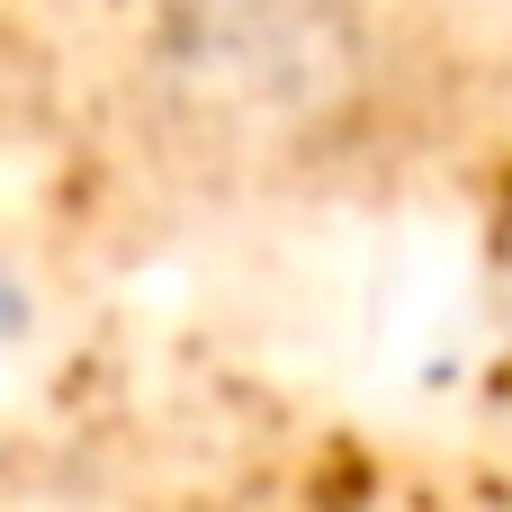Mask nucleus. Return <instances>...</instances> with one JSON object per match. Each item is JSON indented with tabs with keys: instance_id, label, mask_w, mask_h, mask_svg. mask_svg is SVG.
Here are the masks:
<instances>
[{
	"instance_id": "nucleus-1",
	"label": "nucleus",
	"mask_w": 512,
	"mask_h": 512,
	"mask_svg": "<svg viewBox=\"0 0 512 512\" xmlns=\"http://www.w3.org/2000/svg\"><path fill=\"white\" fill-rule=\"evenodd\" d=\"M369 99V27L351 0H171L153 36V108L180 153L279 171L324 153Z\"/></svg>"
}]
</instances>
